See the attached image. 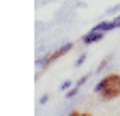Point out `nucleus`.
I'll use <instances>...</instances> for the list:
<instances>
[{
  "label": "nucleus",
  "mask_w": 120,
  "mask_h": 116,
  "mask_svg": "<svg viewBox=\"0 0 120 116\" xmlns=\"http://www.w3.org/2000/svg\"><path fill=\"white\" fill-rule=\"evenodd\" d=\"M107 86H120V75L112 73V75H107V77H103V80L99 82V86H97V93H101L103 88H107Z\"/></svg>",
  "instance_id": "obj_1"
},
{
  "label": "nucleus",
  "mask_w": 120,
  "mask_h": 116,
  "mask_svg": "<svg viewBox=\"0 0 120 116\" xmlns=\"http://www.w3.org/2000/svg\"><path fill=\"white\" fill-rule=\"evenodd\" d=\"M118 95H120V86H107V88L101 90V97H103L105 101H112V99H116Z\"/></svg>",
  "instance_id": "obj_2"
},
{
  "label": "nucleus",
  "mask_w": 120,
  "mask_h": 116,
  "mask_svg": "<svg viewBox=\"0 0 120 116\" xmlns=\"http://www.w3.org/2000/svg\"><path fill=\"white\" fill-rule=\"evenodd\" d=\"M69 50H71V45H64V47H60L58 52H54V54H52V56L47 58V60H45V62H43V67H49V65H52L54 60H58V58H60V56H64V54H67Z\"/></svg>",
  "instance_id": "obj_3"
},
{
  "label": "nucleus",
  "mask_w": 120,
  "mask_h": 116,
  "mask_svg": "<svg viewBox=\"0 0 120 116\" xmlns=\"http://www.w3.org/2000/svg\"><path fill=\"white\" fill-rule=\"evenodd\" d=\"M101 37H103V32H99V30H94L92 35H86V37H84V43H94V41H99Z\"/></svg>",
  "instance_id": "obj_4"
},
{
  "label": "nucleus",
  "mask_w": 120,
  "mask_h": 116,
  "mask_svg": "<svg viewBox=\"0 0 120 116\" xmlns=\"http://www.w3.org/2000/svg\"><path fill=\"white\" fill-rule=\"evenodd\" d=\"M69 116H82V114H79V112H71Z\"/></svg>",
  "instance_id": "obj_5"
},
{
  "label": "nucleus",
  "mask_w": 120,
  "mask_h": 116,
  "mask_svg": "<svg viewBox=\"0 0 120 116\" xmlns=\"http://www.w3.org/2000/svg\"><path fill=\"white\" fill-rule=\"evenodd\" d=\"M82 116H92V114H82Z\"/></svg>",
  "instance_id": "obj_6"
}]
</instances>
